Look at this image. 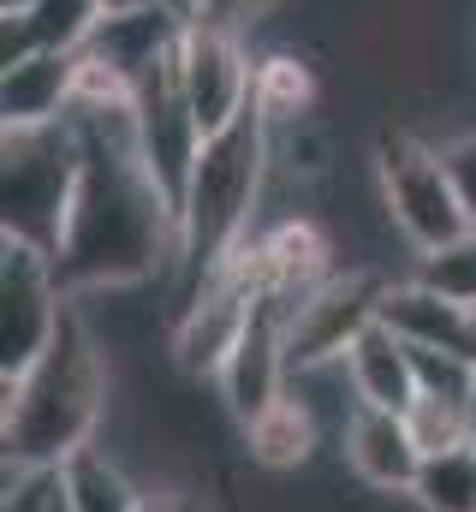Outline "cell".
Segmentation results:
<instances>
[{"label":"cell","mask_w":476,"mask_h":512,"mask_svg":"<svg viewBox=\"0 0 476 512\" xmlns=\"http://www.w3.org/2000/svg\"><path fill=\"white\" fill-rule=\"evenodd\" d=\"M0 393H6L0 447H6L12 465L60 471L72 453L102 441L108 399H114V370H108V346L90 328L78 298H66V316H60L48 352L24 376H6Z\"/></svg>","instance_id":"6da1fadb"},{"label":"cell","mask_w":476,"mask_h":512,"mask_svg":"<svg viewBox=\"0 0 476 512\" xmlns=\"http://www.w3.org/2000/svg\"><path fill=\"white\" fill-rule=\"evenodd\" d=\"M274 179V149H268V114L250 102L227 131H215L197 155L185 209H179V298L197 292L227 256L256 233V203Z\"/></svg>","instance_id":"7a4b0ae2"},{"label":"cell","mask_w":476,"mask_h":512,"mask_svg":"<svg viewBox=\"0 0 476 512\" xmlns=\"http://www.w3.org/2000/svg\"><path fill=\"white\" fill-rule=\"evenodd\" d=\"M84 179V143L72 114L54 126H6L0 143V239L36 245L42 256H60L72 203Z\"/></svg>","instance_id":"3957f363"},{"label":"cell","mask_w":476,"mask_h":512,"mask_svg":"<svg viewBox=\"0 0 476 512\" xmlns=\"http://www.w3.org/2000/svg\"><path fill=\"white\" fill-rule=\"evenodd\" d=\"M375 197L387 227L417 251H435L447 239H459L465 227H476L453 167L441 155V143L417 126H381L375 131Z\"/></svg>","instance_id":"277c9868"},{"label":"cell","mask_w":476,"mask_h":512,"mask_svg":"<svg viewBox=\"0 0 476 512\" xmlns=\"http://www.w3.org/2000/svg\"><path fill=\"white\" fill-rule=\"evenodd\" d=\"M387 274L375 262H357L340 268L334 280H322L292 316H286V358H292V376L298 370H316V364H340L352 352V340L381 322V298H387Z\"/></svg>","instance_id":"5b68a950"},{"label":"cell","mask_w":476,"mask_h":512,"mask_svg":"<svg viewBox=\"0 0 476 512\" xmlns=\"http://www.w3.org/2000/svg\"><path fill=\"white\" fill-rule=\"evenodd\" d=\"M66 286H60V268L54 256H42L36 245H18V239H0V382L6 376H24L60 316H66Z\"/></svg>","instance_id":"8992f818"},{"label":"cell","mask_w":476,"mask_h":512,"mask_svg":"<svg viewBox=\"0 0 476 512\" xmlns=\"http://www.w3.org/2000/svg\"><path fill=\"white\" fill-rule=\"evenodd\" d=\"M173 66H179V84H185V102H191L197 126L209 137L227 131L256 102V60L244 48V30H221V24L191 18L179 30Z\"/></svg>","instance_id":"52a82bcc"},{"label":"cell","mask_w":476,"mask_h":512,"mask_svg":"<svg viewBox=\"0 0 476 512\" xmlns=\"http://www.w3.org/2000/svg\"><path fill=\"white\" fill-rule=\"evenodd\" d=\"M334 459L363 495H381V501H411V483L423 471V447L405 411H381V405H357L340 423Z\"/></svg>","instance_id":"ba28073f"},{"label":"cell","mask_w":476,"mask_h":512,"mask_svg":"<svg viewBox=\"0 0 476 512\" xmlns=\"http://www.w3.org/2000/svg\"><path fill=\"white\" fill-rule=\"evenodd\" d=\"M292 387V358H286V310L256 298V316L250 328L238 334L233 358L221 364L215 376V399H221V417L227 423H250L256 411H268L280 393Z\"/></svg>","instance_id":"9c48e42d"},{"label":"cell","mask_w":476,"mask_h":512,"mask_svg":"<svg viewBox=\"0 0 476 512\" xmlns=\"http://www.w3.org/2000/svg\"><path fill=\"white\" fill-rule=\"evenodd\" d=\"M238 441H244V459L256 471H268V477H304L322 459V447H334V429L322 423V411L298 387H286L268 411H256L250 423H238Z\"/></svg>","instance_id":"30bf717a"},{"label":"cell","mask_w":476,"mask_h":512,"mask_svg":"<svg viewBox=\"0 0 476 512\" xmlns=\"http://www.w3.org/2000/svg\"><path fill=\"white\" fill-rule=\"evenodd\" d=\"M72 96H78V48H36L6 60L0 78L6 126H54L72 114Z\"/></svg>","instance_id":"8fae6325"},{"label":"cell","mask_w":476,"mask_h":512,"mask_svg":"<svg viewBox=\"0 0 476 512\" xmlns=\"http://www.w3.org/2000/svg\"><path fill=\"white\" fill-rule=\"evenodd\" d=\"M340 364H346V376L357 387V405H381V411H411L417 405V358H411V340L393 334L387 322H369Z\"/></svg>","instance_id":"7c38bea8"},{"label":"cell","mask_w":476,"mask_h":512,"mask_svg":"<svg viewBox=\"0 0 476 512\" xmlns=\"http://www.w3.org/2000/svg\"><path fill=\"white\" fill-rule=\"evenodd\" d=\"M256 108L268 114V126L310 120L322 108V72L298 42H280L256 60Z\"/></svg>","instance_id":"4fadbf2b"},{"label":"cell","mask_w":476,"mask_h":512,"mask_svg":"<svg viewBox=\"0 0 476 512\" xmlns=\"http://www.w3.org/2000/svg\"><path fill=\"white\" fill-rule=\"evenodd\" d=\"M60 489H66V507L72 512H137L143 507V483L119 465L102 441L60 465Z\"/></svg>","instance_id":"5bb4252c"},{"label":"cell","mask_w":476,"mask_h":512,"mask_svg":"<svg viewBox=\"0 0 476 512\" xmlns=\"http://www.w3.org/2000/svg\"><path fill=\"white\" fill-rule=\"evenodd\" d=\"M411 507L417 512H476V447H447V453H423V471L411 483Z\"/></svg>","instance_id":"9a60e30c"},{"label":"cell","mask_w":476,"mask_h":512,"mask_svg":"<svg viewBox=\"0 0 476 512\" xmlns=\"http://www.w3.org/2000/svg\"><path fill=\"white\" fill-rule=\"evenodd\" d=\"M405 274L417 286H429L435 298H447V304H459V310L476 316V227H465L459 239H447L435 251H417Z\"/></svg>","instance_id":"2e32d148"},{"label":"cell","mask_w":476,"mask_h":512,"mask_svg":"<svg viewBox=\"0 0 476 512\" xmlns=\"http://www.w3.org/2000/svg\"><path fill=\"white\" fill-rule=\"evenodd\" d=\"M411 435L423 453H447V447H465L471 441V405H453V399H435V393H417V405L405 411Z\"/></svg>","instance_id":"e0dca14e"},{"label":"cell","mask_w":476,"mask_h":512,"mask_svg":"<svg viewBox=\"0 0 476 512\" xmlns=\"http://www.w3.org/2000/svg\"><path fill=\"white\" fill-rule=\"evenodd\" d=\"M54 507H60V471H48V465H12L6 459L0 512H54Z\"/></svg>","instance_id":"ac0fdd59"},{"label":"cell","mask_w":476,"mask_h":512,"mask_svg":"<svg viewBox=\"0 0 476 512\" xmlns=\"http://www.w3.org/2000/svg\"><path fill=\"white\" fill-rule=\"evenodd\" d=\"M441 155H447L453 185H459V197H465V209H471V221H476V126L447 131V137H441Z\"/></svg>","instance_id":"d6986e66"},{"label":"cell","mask_w":476,"mask_h":512,"mask_svg":"<svg viewBox=\"0 0 476 512\" xmlns=\"http://www.w3.org/2000/svg\"><path fill=\"white\" fill-rule=\"evenodd\" d=\"M137 512H203V501L185 495L179 483H155V489H143V507Z\"/></svg>","instance_id":"ffe728a7"},{"label":"cell","mask_w":476,"mask_h":512,"mask_svg":"<svg viewBox=\"0 0 476 512\" xmlns=\"http://www.w3.org/2000/svg\"><path fill=\"white\" fill-rule=\"evenodd\" d=\"M102 12H137V6H155V0H96Z\"/></svg>","instance_id":"44dd1931"},{"label":"cell","mask_w":476,"mask_h":512,"mask_svg":"<svg viewBox=\"0 0 476 512\" xmlns=\"http://www.w3.org/2000/svg\"><path fill=\"white\" fill-rule=\"evenodd\" d=\"M471 447H476V405H471Z\"/></svg>","instance_id":"7402d4cb"},{"label":"cell","mask_w":476,"mask_h":512,"mask_svg":"<svg viewBox=\"0 0 476 512\" xmlns=\"http://www.w3.org/2000/svg\"><path fill=\"white\" fill-rule=\"evenodd\" d=\"M54 512H72V507H66V489H60V507H54Z\"/></svg>","instance_id":"603a6c76"},{"label":"cell","mask_w":476,"mask_h":512,"mask_svg":"<svg viewBox=\"0 0 476 512\" xmlns=\"http://www.w3.org/2000/svg\"><path fill=\"white\" fill-rule=\"evenodd\" d=\"M185 6H191V0H185Z\"/></svg>","instance_id":"cb8c5ba5"}]
</instances>
